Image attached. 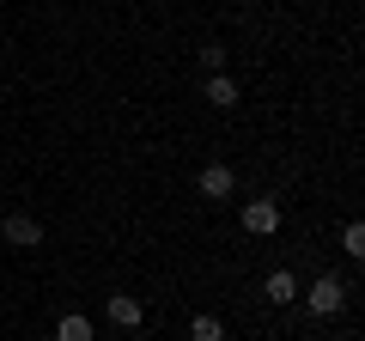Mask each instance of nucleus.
<instances>
[{
    "mask_svg": "<svg viewBox=\"0 0 365 341\" xmlns=\"http://www.w3.org/2000/svg\"><path fill=\"white\" fill-rule=\"evenodd\" d=\"M299 299H304V311H311V317H323V323H329V317L347 305V287H341L335 275H323V280H311V287H299Z\"/></svg>",
    "mask_w": 365,
    "mask_h": 341,
    "instance_id": "nucleus-1",
    "label": "nucleus"
},
{
    "mask_svg": "<svg viewBox=\"0 0 365 341\" xmlns=\"http://www.w3.org/2000/svg\"><path fill=\"white\" fill-rule=\"evenodd\" d=\"M244 232H250V238L280 232V201H274V195H256V201L244 208Z\"/></svg>",
    "mask_w": 365,
    "mask_h": 341,
    "instance_id": "nucleus-2",
    "label": "nucleus"
},
{
    "mask_svg": "<svg viewBox=\"0 0 365 341\" xmlns=\"http://www.w3.org/2000/svg\"><path fill=\"white\" fill-rule=\"evenodd\" d=\"M0 238H6L13 250H37V244H43V220H31V213H6Z\"/></svg>",
    "mask_w": 365,
    "mask_h": 341,
    "instance_id": "nucleus-3",
    "label": "nucleus"
},
{
    "mask_svg": "<svg viewBox=\"0 0 365 341\" xmlns=\"http://www.w3.org/2000/svg\"><path fill=\"white\" fill-rule=\"evenodd\" d=\"M195 189H201L207 201H232V189H237V170H232V165H207V170L195 177Z\"/></svg>",
    "mask_w": 365,
    "mask_h": 341,
    "instance_id": "nucleus-4",
    "label": "nucleus"
},
{
    "mask_svg": "<svg viewBox=\"0 0 365 341\" xmlns=\"http://www.w3.org/2000/svg\"><path fill=\"white\" fill-rule=\"evenodd\" d=\"M104 311H110V323H116V329H140L146 305L134 299V292H110V305H104Z\"/></svg>",
    "mask_w": 365,
    "mask_h": 341,
    "instance_id": "nucleus-5",
    "label": "nucleus"
},
{
    "mask_svg": "<svg viewBox=\"0 0 365 341\" xmlns=\"http://www.w3.org/2000/svg\"><path fill=\"white\" fill-rule=\"evenodd\" d=\"M201 98H207L213 110H232V104H237V79H232V73H207V86H201Z\"/></svg>",
    "mask_w": 365,
    "mask_h": 341,
    "instance_id": "nucleus-6",
    "label": "nucleus"
},
{
    "mask_svg": "<svg viewBox=\"0 0 365 341\" xmlns=\"http://www.w3.org/2000/svg\"><path fill=\"white\" fill-rule=\"evenodd\" d=\"M262 292H268L274 305H292V299H299V275H292V268H274V275L262 280Z\"/></svg>",
    "mask_w": 365,
    "mask_h": 341,
    "instance_id": "nucleus-7",
    "label": "nucleus"
},
{
    "mask_svg": "<svg viewBox=\"0 0 365 341\" xmlns=\"http://www.w3.org/2000/svg\"><path fill=\"white\" fill-rule=\"evenodd\" d=\"M55 341H98V329H91V317H79V311H67L61 323H55Z\"/></svg>",
    "mask_w": 365,
    "mask_h": 341,
    "instance_id": "nucleus-8",
    "label": "nucleus"
},
{
    "mask_svg": "<svg viewBox=\"0 0 365 341\" xmlns=\"http://www.w3.org/2000/svg\"><path fill=\"white\" fill-rule=\"evenodd\" d=\"M189 341H225V323H220L213 311H201L195 323H189Z\"/></svg>",
    "mask_w": 365,
    "mask_h": 341,
    "instance_id": "nucleus-9",
    "label": "nucleus"
},
{
    "mask_svg": "<svg viewBox=\"0 0 365 341\" xmlns=\"http://www.w3.org/2000/svg\"><path fill=\"white\" fill-rule=\"evenodd\" d=\"M341 250H347V256H365V225H359V220L341 225Z\"/></svg>",
    "mask_w": 365,
    "mask_h": 341,
    "instance_id": "nucleus-10",
    "label": "nucleus"
},
{
    "mask_svg": "<svg viewBox=\"0 0 365 341\" xmlns=\"http://www.w3.org/2000/svg\"><path fill=\"white\" fill-rule=\"evenodd\" d=\"M201 67H207V73H225V49H220V43H201Z\"/></svg>",
    "mask_w": 365,
    "mask_h": 341,
    "instance_id": "nucleus-11",
    "label": "nucleus"
},
{
    "mask_svg": "<svg viewBox=\"0 0 365 341\" xmlns=\"http://www.w3.org/2000/svg\"><path fill=\"white\" fill-rule=\"evenodd\" d=\"M341 341H359V335H341Z\"/></svg>",
    "mask_w": 365,
    "mask_h": 341,
    "instance_id": "nucleus-12",
    "label": "nucleus"
}]
</instances>
